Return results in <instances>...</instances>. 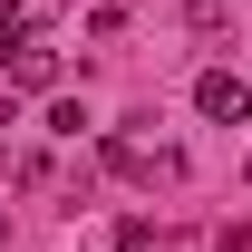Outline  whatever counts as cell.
I'll use <instances>...</instances> for the list:
<instances>
[{"label": "cell", "instance_id": "obj_4", "mask_svg": "<svg viewBox=\"0 0 252 252\" xmlns=\"http://www.w3.org/2000/svg\"><path fill=\"white\" fill-rule=\"evenodd\" d=\"M0 243H10V214H0Z\"/></svg>", "mask_w": 252, "mask_h": 252}, {"label": "cell", "instance_id": "obj_3", "mask_svg": "<svg viewBox=\"0 0 252 252\" xmlns=\"http://www.w3.org/2000/svg\"><path fill=\"white\" fill-rule=\"evenodd\" d=\"M10 78H20V88H49V78H59V59H49V49H30V39H10Z\"/></svg>", "mask_w": 252, "mask_h": 252}, {"label": "cell", "instance_id": "obj_2", "mask_svg": "<svg viewBox=\"0 0 252 252\" xmlns=\"http://www.w3.org/2000/svg\"><path fill=\"white\" fill-rule=\"evenodd\" d=\"M194 107H204L214 126H243L252 117V88L233 78V68H204V78H194Z\"/></svg>", "mask_w": 252, "mask_h": 252}, {"label": "cell", "instance_id": "obj_1", "mask_svg": "<svg viewBox=\"0 0 252 252\" xmlns=\"http://www.w3.org/2000/svg\"><path fill=\"white\" fill-rule=\"evenodd\" d=\"M107 165H117L126 185H175V175H185L175 146H136V136H107Z\"/></svg>", "mask_w": 252, "mask_h": 252}]
</instances>
